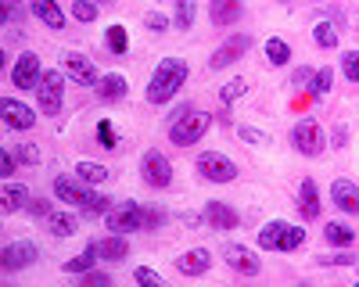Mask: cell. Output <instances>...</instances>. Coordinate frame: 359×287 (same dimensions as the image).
Listing matches in <instances>:
<instances>
[{
    "instance_id": "6da1fadb",
    "label": "cell",
    "mask_w": 359,
    "mask_h": 287,
    "mask_svg": "<svg viewBox=\"0 0 359 287\" xmlns=\"http://www.w3.org/2000/svg\"><path fill=\"white\" fill-rule=\"evenodd\" d=\"M54 197H57V201H65V205H72V209L90 212V216H104V212L111 209L104 194L90 190V183L72 180V176H57V180H54Z\"/></svg>"
},
{
    "instance_id": "7a4b0ae2",
    "label": "cell",
    "mask_w": 359,
    "mask_h": 287,
    "mask_svg": "<svg viewBox=\"0 0 359 287\" xmlns=\"http://www.w3.org/2000/svg\"><path fill=\"white\" fill-rule=\"evenodd\" d=\"M187 83V65L180 62V57H165V62H158L151 83H147V101L151 104H165L176 97V90Z\"/></svg>"
},
{
    "instance_id": "3957f363",
    "label": "cell",
    "mask_w": 359,
    "mask_h": 287,
    "mask_svg": "<svg viewBox=\"0 0 359 287\" xmlns=\"http://www.w3.org/2000/svg\"><path fill=\"white\" fill-rule=\"evenodd\" d=\"M302 244H306V230L294 226V223L273 219L259 230V248H266V251H294Z\"/></svg>"
},
{
    "instance_id": "277c9868",
    "label": "cell",
    "mask_w": 359,
    "mask_h": 287,
    "mask_svg": "<svg viewBox=\"0 0 359 287\" xmlns=\"http://www.w3.org/2000/svg\"><path fill=\"white\" fill-rule=\"evenodd\" d=\"M104 223H108V230L126 237L133 230H147V209H140L137 201H118V205H111L104 212Z\"/></svg>"
},
{
    "instance_id": "5b68a950",
    "label": "cell",
    "mask_w": 359,
    "mask_h": 287,
    "mask_svg": "<svg viewBox=\"0 0 359 287\" xmlns=\"http://www.w3.org/2000/svg\"><path fill=\"white\" fill-rule=\"evenodd\" d=\"M208 111H187V115H180V119H172L169 126V140L176 144V148H191V144H198L208 130Z\"/></svg>"
},
{
    "instance_id": "8992f818",
    "label": "cell",
    "mask_w": 359,
    "mask_h": 287,
    "mask_svg": "<svg viewBox=\"0 0 359 287\" xmlns=\"http://www.w3.org/2000/svg\"><path fill=\"white\" fill-rule=\"evenodd\" d=\"M198 172L208 183H233L237 180V165L219 151H201L198 155Z\"/></svg>"
},
{
    "instance_id": "52a82bcc",
    "label": "cell",
    "mask_w": 359,
    "mask_h": 287,
    "mask_svg": "<svg viewBox=\"0 0 359 287\" xmlns=\"http://www.w3.org/2000/svg\"><path fill=\"white\" fill-rule=\"evenodd\" d=\"M62 94H65V79H62V72H43V79H40V86H36V97H40V111L43 115H57L62 111Z\"/></svg>"
},
{
    "instance_id": "ba28073f",
    "label": "cell",
    "mask_w": 359,
    "mask_h": 287,
    "mask_svg": "<svg viewBox=\"0 0 359 287\" xmlns=\"http://www.w3.org/2000/svg\"><path fill=\"white\" fill-rule=\"evenodd\" d=\"M291 144H294V151L298 155H320L323 148V133H320V122L316 119H302V122H294L291 130Z\"/></svg>"
},
{
    "instance_id": "9c48e42d",
    "label": "cell",
    "mask_w": 359,
    "mask_h": 287,
    "mask_svg": "<svg viewBox=\"0 0 359 287\" xmlns=\"http://www.w3.org/2000/svg\"><path fill=\"white\" fill-rule=\"evenodd\" d=\"M140 172H144V183L147 187H169L172 183V165H169V158L162 155V151H147L144 155V162H140Z\"/></svg>"
},
{
    "instance_id": "30bf717a",
    "label": "cell",
    "mask_w": 359,
    "mask_h": 287,
    "mask_svg": "<svg viewBox=\"0 0 359 287\" xmlns=\"http://www.w3.org/2000/svg\"><path fill=\"white\" fill-rule=\"evenodd\" d=\"M223 262L230 266V270H237L241 276H259V270H262V262H259V255L252 251V248H245V244H223Z\"/></svg>"
},
{
    "instance_id": "8fae6325",
    "label": "cell",
    "mask_w": 359,
    "mask_h": 287,
    "mask_svg": "<svg viewBox=\"0 0 359 287\" xmlns=\"http://www.w3.org/2000/svg\"><path fill=\"white\" fill-rule=\"evenodd\" d=\"M40 79H43L40 57H36L33 50H22V57H18L15 69H11V83H15V86H22V90H36Z\"/></svg>"
},
{
    "instance_id": "7c38bea8",
    "label": "cell",
    "mask_w": 359,
    "mask_h": 287,
    "mask_svg": "<svg viewBox=\"0 0 359 287\" xmlns=\"http://www.w3.org/2000/svg\"><path fill=\"white\" fill-rule=\"evenodd\" d=\"M252 43H255V40H252L248 33H237V36H230L223 47H216V54L208 57V65H212V69H226V65H233L241 54H248Z\"/></svg>"
},
{
    "instance_id": "4fadbf2b",
    "label": "cell",
    "mask_w": 359,
    "mask_h": 287,
    "mask_svg": "<svg viewBox=\"0 0 359 287\" xmlns=\"http://www.w3.org/2000/svg\"><path fill=\"white\" fill-rule=\"evenodd\" d=\"M4 270L8 273H15V270H25V266H33L36 258H40V248L33 244V241H15V244H8L4 248Z\"/></svg>"
},
{
    "instance_id": "5bb4252c",
    "label": "cell",
    "mask_w": 359,
    "mask_h": 287,
    "mask_svg": "<svg viewBox=\"0 0 359 287\" xmlns=\"http://www.w3.org/2000/svg\"><path fill=\"white\" fill-rule=\"evenodd\" d=\"M241 15H245V0H208V18L219 29L241 22Z\"/></svg>"
},
{
    "instance_id": "9a60e30c",
    "label": "cell",
    "mask_w": 359,
    "mask_h": 287,
    "mask_svg": "<svg viewBox=\"0 0 359 287\" xmlns=\"http://www.w3.org/2000/svg\"><path fill=\"white\" fill-rule=\"evenodd\" d=\"M65 72L79 83V86H97L101 83V76H97V69H94V62L90 57H83V54H65Z\"/></svg>"
},
{
    "instance_id": "2e32d148",
    "label": "cell",
    "mask_w": 359,
    "mask_h": 287,
    "mask_svg": "<svg viewBox=\"0 0 359 287\" xmlns=\"http://www.w3.org/2000/svg\"><path fill=\"white\" fill-rule=\"evenodd\" d=\"M331 201L338 205V212L359 216V187L352 180H334L331 183Z\"/></svg>"
},
{
    "instance_id": "e0dca14e",
    "label": "cell",
    "mask_w": 359,
    "mask_h": 287,
    "mask_svg": "<svg viewBox=\"0 0 359 287\" xmlns=\"http://www.w3.org/2000/svg\"><path fill=\"white\" fill-rule=\"evenodd\" d=\"M0 111H4V122H8L11 130H33V122H36L33 108H25V104H22V101H15V97H4Z\"/></svg>"
},
{
    "instance_id": "ac0fdd59",
    "label": "cell",
    "mask_w": 359,
    "mask_h": 287,
    "mask_svg": "<svg viewBox=\"0 0 359 287\" xmlns=\"http://www.w3.org/2000/svg\"><path fill=\"white\" fill-rule=\"evenodd\" d=\"M208 266H212V255H208L205 248L184 251V255L176 258V270L184 273V276H201V273H208Z\"/></svg>"
},
{
    "instance_id": "d6986e66",
    "label": "cell",
    "mask_w": 359,
    "mask_h": 287,
    "mask_svg": "<svg viewBox=\"0 0 359 287\" xmlns=\"http://www.w3.org/2000/svg\"><path fill=\"white\" fill-rule=\"evenodd\" d=\"M298 212H302V219L320 216V187H316V180H302V187H298Z\"/></svg>"
},
{
    "instance_id": "ffe728a7",
    "label": "cell",
    "mask_w": 359,
    "mask_h": 287,
    "mask_svg": "<svg viewBox=\"0 0 359 287\" xmlns=\"http://www.w3.org/2000/svg\"><path fill=\"white\" fill-rule=\"evenodd\" d=\"M94 244H97V255L108 258V262H123V258L130 255V241L123 234H108V237H101Z\"/></svg>"
},
{
    "instance_id": "44dd1931",
    "label": "cell",
    "mask_w": 359,
    "mask_h": 287,
    "mask_svg": "<svg viewBox=\"0 0 359 287\" xmlns=\"http://www.w3.org/2000/svg\"><path fill=\"white\" fill-rule=\"evenodd\" d=\"M205 219L212 223V230H233L237 226V212L226 205V201H208V205H205Z\"/></svg>"
},
{
    "instance_id": "7402d4cb",
    "label": "cell",
    "mask_w": 359,
    "mask_h": 287,
    "mask_svg": "<svg viewBox=\"0 0 359 287\" xmlns=\"http://www.w3.org/2000/svg\"><path fill=\"white\" fill-rule=\"evenodd\" d=\"M33 15L47 29H65V15H62V8H57V0H33Z\"/></svg>"
},
{
    "instance_id": "603a6c76",
    "label": "cell",
    "mask_w": 359,
    "mask_h": 287,
    "mask_svg": "<svg viewBox=\"0 0 359 287\" xmlns=\"http://www.w3.org/2000/svg\"><path fill=\"white\" fill-rule=\"evenodd\" d=\"M126 90H130V83H126V76H118V72H111V76H104L97 83V97L101 101H123Z\"/></svg>"
},
{
    "instance_id": "cb8c5ba5",
    "label": "cell",
    "mask_w": 359,
    "mask_h": 287,
    "mask_svg": "<svg viewBox=\"0 0 359 287\" xmlns=\"http://www.w3.org/2000/svg\"><path fill=\"white\" fill-rule=\"evenodd\" d=\"M323 237L331 241L334 248H348V244L355 241V230H352L348 223H338V219H334V223H327V226H323Z\"/></svg>"
},
{
    "instance_id": "d4e9b609",
    "label": "cell",
    "mask_w": 359,
    "mask_h": 287,
    "mask_svg": "<svg viewBox=\"0 0 359 287\" xmlns=\"http://www.w3.org/2000/svg\"><path fill=\"white\" fill-rule=\"evenodd\" d=\"M108 176H111L108 165H97V162H79V165H76V180H83V183H90V187L104 183Z\"/></svg>"
},
{
    "instance_id": "484cf974",
    "label": "cell",
    "mask_w": 359,
    "mask_h": 287,
    "mask_svg": "<svg viewBox=\"0 0 359 287\" xmlns=\"http://www.w3.org/2000/svg\"><path fill=\"white\" fill-rule=\"evenodd\" d=\"M47 226H50L54 237H72V234H76V216H69V212H50V216H47Z\"/></svg>"
},
{
    "instance_id": "4316f807",
    "label": "cell",
    "mask_w": 359,
    "mask_h": 287,
    "mask_svg": "<svg viewBox=\"0 0 359 287\" xmlns=\"http://www.w3.org/2000/svg\"><path fill=\"white\" fill-rule=\"evenodd\" d=\"M29 190L25 187H18V183H8L4 187V212H15V209H29Z\"/></svg>"
},
{
    "instance_id": "83f0119b",
    "label": "cell",
    "mask_w": 359,
    "mask_h": 287,
    "mask_svg": "<svg viewBox=\"0 0 359 287\" xmlns=\"http://www.w3.org/2000/svg\"><path fill=\"white\" fill-rule=\"evenodd\" d=\"M94 262H97V244H90L83 255L69 258V262H65V273H90V270H94Z\"/></svg>"
},
{
    "instance_id": "f1b7e54d",
    "label": "cell",
    "mask_w": 359,
    "mask_h": 287,
    "mask_svg": "<svg viewBox=\"0 0 359 287\" xmlns=\"http://www.w3.org/2000/svg\"><path fill=\"white\" fill-rule=\"evenodd\" d=\"M266 57H269V65H287L291 62V43L284 40H266Z\"/></svg>"
},
{
    "instance_id": "f546056e",
    "label": "cell",
    "mask_w": 359,
    "mask_h": 287,
    "mask_svg": "<svg viewBox=\"0 0 359 287\" xmlns=\"http://www.w3.org/2000/svg\"><path fill=\"white\" fill-rule=\"evenodd\" d=\"M331 83H334V72L331 69H320L313 79H309V86H313V97H327V94H331Z\"/></svg>"
},
{
    "instance_id": "4dcf8cb0",
    "label": "cell",
    "mask_w": 359,
    "mask_h": 287,
    "mask_svg": "<svg viewBox=\"0 0 359 287\" xmlns=\"http://www.w3.org/2000/svg\"><path fill=\"white\" fill-rule=\"evenodd\" d=\"M313 40H316L320 47H338V29H334L331 22H320V25L313 29Z\"/></svg>"
},
{
    "instance_id": "1f68e13d",
    "label": "cell",
    "mask_w": 359,
    "mask_h": 287,
    "mask_svg": "<svg viewBox=\"0 0 359 287\" xmlns=\"http://www.w3.org/2000/svg\"><path fill=\"white\" fill-rule=\"evenodd\" d=\"M176 25L194 29V0H176Z\"/></svg>"
},
{
    "instance_id": "d6a6232c",
    "label": "cell",
    "mask_w": 359,
    "mask_h": 287,
    "mask_svg": "<svg viewBox=\"0 0 359 287\" xmlns=\"http://www.w3.org/2000/svg\"><path fill=\"white\" fill-rule=\"evenodd\" d=\"M133 280L140 284V287H169L151 266H137V273H133Z\"/></svg>"
},
{
    "instance_id": "836d02e7",
    "label": "cell",
    "mask_w": 359,
    "mask_h": 287,
    "mask_svg": "<svg viewBox=\"0 0 359 287\" xmlns=\"http://www.w3.org/2000/svg\"><path fill=\"white\" fill-rule=\"evenodd\" d=\"M72 15L79 22H94L97 18V4H94V0H72Z\"/></svg>"
},
{
    "instance_id": "e575fe53",
    "label": "cell",
    "mask_w": 359,
    "mask_h": 287,
    "mask_svg": "<svg viewBox=\"0 0 359 287\" xmlns=\"http://www.w3.org/2000/svg\"><path fill=\"white\" fill-rule=\"evenodd\" d=\"M4 22H8V25H22V22H25L22 0H4Z\"/></svg>"
},
{
    "instance_id": "d590c367",
    "label": "cell",
    "mask_w": 359,
    "mask_h": 287,
    "mask_svg": "<svg viewBox=\"0 0 359 287\" xmlns=\"http://www.w3.org/2000/svg\"><path fill=\"white\" fill-rule=\"evenodd\" d=\"M108 47H111L115 54H126L130 43H126V29H123V25H111V29H108Z\"/></svg>"
},
{
    "instance_id": "8d00e7d4",
    "label": "cell",
    "mask_w": 359,
    "mask_h": 287,
    "mask_svg": "<svg viewBox=\"0 0 359 287\" xmlns=\"http://www.w3.org/2000/svg\"><path fill=\"white\" fill-rule=\"evenodd\" d=\"M341 72H345L352 83H359V50H345V57H341Z\"/></svg>"
},
{
    "instance_id": "74e56055",
    "label": "cell",
    "mask_w": 359,
    "mask_h": 287,
    "mask_svg": "<svg viewBox=\"0 0 359 287\" xmlns=\"http://www.w3.org/2000/svg\"><path fill=\"white\" fill-rule=\"evenodd\" d=\"M359 258L352 251H338V255H320V266H355Z\"/></svg>"
},
{
    "instance_id": "f35d334b",
    "label": "cell",
    "mask_w": 359,
    "mask_h": 287,
    "mask_svg": "<svg viewBox=\"0 0 359 287\" xmlns=\"http://www.w3.org/2000/svg\"><path fill=\"white\" fill-rule=\"evenodd\" d=\"M97 144H101V148H115V144H118V133L111 130V122H108V119H101V122H97Z\"/></svg>"
},
{
    "instance_id": "ab89813d",
    "label": "cell",
    "mask_w": 359,
    "mask_h": 287,
    "mask_svg": "<svg viewBox=\"0 0 359 287\" xmlns=\"http://www.w3.org/2000/svg\"><path fill=\"white\" fill-rule=\"evenodd\" d=\"M245 90H248L245 79H230V83L223 86V104H230V101H237V97H245Z\"/></svg>"
},
{
    "instance_id": "60d3db41",
    "label": "cell",
    "mask_w": 359,
    "mask_h": 287,
    "mask_svg": "<svg viewBox=\"0 0 359 287\" xmlns=\"http://www.w3.org/2000/svg\"><path fill=\"white\" fill-rule=\"evenodd\" d=\"M79 287H111V276L101 273V270H90V273H83Z\"/></svg>"
},
{
    "instance_id": "b9f144b4",
    "label": "cell",
    "mask_w": 359,
    "mask_h": 287,
    "mask_svg": "<svg viewBox=\"0 0 359 287\" xmlns=\"http://www.w3.org/2000/svg\"><path fill=\"white\" fill-rule=\"evenodd\" d=\"M237 136L248 140V144H269V136L262 130H252V126H241V130H237Z\"/></svg>"
},
{
    "instance_id": "7bdbcfd3",
    "label": "cell",
    "mask_w": 359,
    "mask_h": 287,
    "mask_svg": "<svg viewBox=\"0 0 359 287\" xmlns=\"http://www.w3.org/2000/svg\"><path fill=\"white\" fill-rule=\"evenodd\" d=\"M29 212H33V216H43V219H47V216H50L54 209H50V201H47V197H33V201H29Z\"/></svg>"
},
{
    "instance_id": "ee69618b",
    "label": "cell",
    "mask_w": 359,
    "mask_h": 287,
    "mask_svg": "<svg viewBox=\"0 0 359 287\" xmlns=\"http://www.w3.org/2000/svg\"><path fill=\"white\" fill-rule=\"evenodd\" d=\"M147 29L162 33V29H169V18H165V15H158V11H151V15H147Z\"/></svg>"
},
{
    "instance_id": "f6af8a7d",
    "label": "cell",
    "mask_w": 359,
    "mask_h": 287,
    "mask_svg": "<svg viewBox=\"0 0 359 287\" xmlns=\"http://www.w3.org/2000/svg\"><path fill=\"white\" fill-rule=\"evenodd\" d=\"M169 216L162 212V209H147V230H155V226H162Z\"/></svg>"
},
{
    "instance_id": "bcb514c9",
    "label": "cell",
    "mask_w": 359,
    "mask_h": 287,
    "mask_svg": "<svg viewBox=\"0 0 359 287\" xmlns=\"http://www.w3.org/2000/svg\"><path fill=\"white\" fill-rule=\"evenodd\" d=\"M18 158H22V162H29V165H36V162H40L36 148H29V144H25V148H18Z\"/></svg>"
},
{
    "instance_id": "7dc6e473",
    "label": "cell",
    "mask_w": 359,
    "mask_h": 287,
    "mask_svg": "<svg viewBox=\"0 0 359 287\" xmlns=\"http://www.w3.org/2000/svg\"><path fill=\"white\" fill-rule=\"evenodd\" d=\"M15 169H18V162H15V155H11V151H4V176H8V180L15 176Z\"/></svg>"
},
{
    "instance_id": "c3c4849f",
    "label": "cell",
    "mask_w": 359,
    "mask_h": 287,
    "mask_svg": "<svg viewBox=\"0 0 359 287\" xmlns=\"http://www.w3.org/2000/svg\"><path fill=\"white\" fill-rule=\"evenodd\" d=\"M313 76H316V72H309V69H298V72H294V83H306V79H313Z\"/></svg>"
},
{
    "instance_id": "681fc988",
    "label": "cell",
    "mask_w": 359,
    "mask_h": 287,
    "mask_svg": "<svg viewBox=\"0 0 359 287\" xmlns=\"http://www.w3.org/2000/svg\"><path fill=\"white\" fill-rule=\"evenodd\" d=\"M334 148H345V126L334 130Z\"/></svg>"
},
{
    "instance_id": "f907efd6",
    "label": "cell",
    "mask_w": 359,
    "mask_h": 287,
    "mask_svg": "<svg viewBox=\"0 0 359 287\" xmlns=\"http://www.w3.org/2000/svg\"><path fill=\"white\" fill-rule=\"evenodd\" d=\"M352 287H359V284H352Z\"/></svg>"
},
{
    "instance_id": "816d5d0a",
    "label": "cell",
    "mask_w": 359,
    "mask_h": 287,
    "mask_svg": "<svg viewBox=\"0 0 359 287\" xmlns=\"http://www.w3.org/2000/svg\"><path fill=\"white\" fill-rule=\"evenodd\" d=\"M302 287H306V284H302Z\"/></svg>"
}]
</instances>
